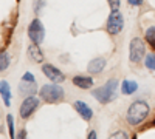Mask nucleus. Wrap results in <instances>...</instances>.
<instances>
[{
    "label": "nucleus",
    "instance_id": "1",
    "mask_svg": "<svg viewBox=\"0 0 155 139\" xmlns=\"http://www.w3.org/2000/svg\"><path fill=\"white\" fill-rule=\"evenodd\" d=\"M149 115V105L144 100H135L129 105L127 113H126V119L130 125H138L140 122H143Z\"/></svg>",
    "mask_w": 155,
    "mask_h": 139
},
{
    "label": "nucleus",
    "instance_id": "2",
    "mask_svg": "<svg viewBox=\"0 0 155 139\" xmlns=\"http://www.w3.org/2000/svg\"><path fill=\"white\" fill-rule=\"evenodd\" d=\"M116 93H118V81L116 79H110L107 81L104 85H101L99 88L92 91V96L101 104H109L116 97Z\"/></svg>",
    "mask_w": 155,
    "mask_h": 139
},
{
    "label": "nucleus",
    "instance_id": "3",
    "mask_svg": "<svg viewBox=\"0 0 155 139\" xmlns=\"http://www.w3.org/2000/svg\"><path fill=\"white\" fill-rule=\"evenodd\" d=\"M39 94H41V99H44L48 104H56V102H61L64 99V90L56 82L44 85L41 90H39Z\"/></svg>",
    "mask_w": 155,
    "mask_h": 139
},
{
    "label": "nucleus",
    "instance_id": "4",
    "mask_svg": "<svg viewBox=\"0 0 155 139\" xmlns=\"http://www.w3.org/2000/svg\"><path fill=\"white\" fill-rule=\"evenodd\" d=\"M146 56V48H144V42L140 37H134L130 45H129V59L134 64H140L143 57Z\"/></svg>",
    "mask_w": 155,
    "mask_h": 139
},
{
    "label": "nucleus",
    "instance_id": "5",
    "mask_svg": "<svg viewBox=\"0 0 155 139\" xmlns=\"http://www.w3.org/2000/svg\"><path fill=\"white\" fill-rule=\"evenodd\" d=\"M123 28H124V19H123V14L120 12V9L112 11L109 19H107V23H106L107 33L112 36H116L123 31Z\"/></svg>",
    "mask_w": 155,
    "mask_h": 139
},
{
    "label": "nucleus",
    "instance_id": "6",
    "mask_svg": "<svg viewBox=\"0 0 155 139\" xmlns=\"http://www.w3.org/2000/svg\"><path fill=\"white\" fill-rule=\"evenodd\" d=\"M28 36L31 42L34 43H42L44 42V37H45V30H44V25L39 19H34L30 27H28Z\"/></svg>",
    "mask_w": 155,
    "mask_h": 139
},
{
    "label": "nucleus",
    "instance_id": "7",
    "mask_svg": "<svg viewBox=\"0 0 155 139\" xmlns=\"http://www.w3.org/2000/svg\"><path fill=\"white\" fill-rule=\"evenodd\" d=\"M39 107V99L34 97V96H27L25 100L22 102L20 108H19V113H20V118L22 119H28L33 113L37 110Z\"/></svg>",
    "mask_w": 155,
    "mask_h": 139
},
{
    "label": "nucleus",
    "instance_id": "8",
    "mask_svg": "<svg viewBox=\"0 0 155 139\" xmlns=\"http://www.w3.org/2000/svg\"><path fill=\"white\" fill-rule=\"evenodd\" d=\"M42 71H44V74L51 82L61 84V82H64V79H65V77H64V74L61 73V70H58L54 65H51V64H44L42 65Z\"/></svg>",
    "mask_w": 155,
    "mask_h": 139
},
{
    "label": "nucleus",
    "instance_id": "9",
    "mask_svg": "<svg viewBox=\"0 0 155 139\" xmlns=\"http://www.w3.org/2000/svg\"><path fill=\"white\" fill-rule=\"evenodd\" d=\"M73 107H74V110L81 115V118H82L84 121H90V119L93 118V110L90 108L85 102H82V100H74Z\"/></svg>",
    "mask_w": 155,
    "mask_h": 139
},
{
    "label": "nucleus",
    "instance_id": "10",
    "mask_svg": "<svg viewBox=\"0 0 155 139\" xmlns=\"http://www.w3.org/2000/svg\"><path fill=\"white\" fill-rule=\"evenodd\" d=\"M106 65H107L106 59H102V57H95L93 60H90V64H88L87 70H88L90 74H99L102 70L106 68Z\"/></svg>",
    "mask_w": 155,
    "mask_h": 139
},
{
    "label": "nucleus",
    "instance_id": "11",
    "mask_svg": "<svg viewBox=\"0 0 155 139\" xmlns=\"http://www.w3.org/2000/svg\"><path fill=\"white\" fill-rule=\"evenodd\" d=\"M73 85H76L78 88H81V90H88V88L93 87V79L88 77V76L78 74L73 77Z\"/></svg>",
    "mask_w": 155,
    "mask_h": 139
},
{
    "label": "nucleus",
    "instance_id": "12",
    "mask_svg": "<svg viewBox=\"0 0 155 139\" xmlns=\"http://www.w3.org/2000/svg\"><path fill=\"white\" fill-rule=\"evenodd\" d=\"M37 90L36 87V82H30V81H22L20 85H19V93L23 94L25 97L27 96H33Z\"/></svg>",
    "mask_w": 155,
    "mask_h": 139
},
{
    "label": "nucleus",
    "instance_id": "13",
    "mask_svg": "<svg viewBox=\"0 0 155 139\" xmlns=\"http://www.w3.org/2000/svg\"><path fill=\"white\" fill-rule=\"evenodd\" d=\"M28 54H30V57L34 60V62H42L44 60V54H42V51H41V48H39V43H31L30 46H28Z\"/></svg>",
    "mask_w": 155,
    "mask_h": 139
},
{
    "label": "nucleus",
    "instance_id": "14",
    "mask_svg": "<svg viewBox=\"0 0 155 139\" xmlns=\"http://www.w3.org/2000/svg\"><path fill=\"white\" fill-rule=\"evenodd\" d=\"M0 91H2L3 104L6 107H9L11 105V91H9V84L6 81H2V84H0Z\"/></svg>",
    "mask_w": 155,
    "mask_h": 139
},
{
    "label": "nucleus",
    "instance_id": "15",
    "mask_svg": "<svg viewBox=\"0 0 155 139\" xmlns=\"http://www.w3.org/2000/svg\"><path fill=\"white\" fill-rule=\"evenodd\" d=\"M138 90V84L135 81H124L121 84V93L123 94H134Z\"/></svg>",
    "mask_w": 155,
    "mask_h": 139
},
{
    "label": "nucleus",
    "instance_id": "16",
    "mask_svg": "<svg viewBox=\"0 0 155 139\" xmlns=\"http://www.w3.org/2000/svg\"><path fill=\"white\" fill-rule=\"evenodd\" d=\"M146 40H147V43L155 49V25H153V27H149V28L146 30Z\"/></svg>",
    "mask_w": 155,
    "mask_h": 139
},
{
    "label": "nucleus",
    "instance_id": "17",
    "mask_svg": "<svg viewBox=\"0 0 155 139\" xmlns=\"http://www.w3.org/2000/svg\"><path fill=\"white\" fill-rule=\"evenodd\" d=\"M144 65H146V68L155 71V53L146 54V57H144Z\"/></svg>",
    "mask_w": 155,
    "mask_h": 139
},
{
    "label": "nucleus",
    "instance_id": "18",
    "mask_svg": "<svg viewBox=\"0 0 155 139\" xmlns=\"http://www.w3.org/2000/svg\"><path fill=\"white\" fill-rule=\"evenodd\" d=\"M8 67H9V54L6 51H3L2 54H0V70L5 71Z\"/></svg>",
    "mask_w": 155,
    "mask_h": 139
},
{
    "label": "nucleus",
    "instance_id": "19",
    "mask_svg": "<svg viewBox=\"0 0 155 139\" xmlns=\"http://www.w3.org/2000/svg\"><path fill=\"white\" fill-rule=\"evenodd\" d=\"M8 127H9V134H11V137H14V119H12V116L11 115H8Z\"/></svg>",
    "mask_w": 155,
    "mask_h": 139
},
{
    "label": "nucleus",
    "instance_id": "20",
    "mask_svg": "<svg viewBox=\"0 0 155 139\" xmlns=\"http://www.w3.org/2000/svg\"><path fill=\"white\" fill-rule=\"evenodd\" d=\"M109 2V6H110V9L112 11H116V9H120V0H107Z\"/></svg>",
    "mask_w": 155,
    "mask_h": 139
},
{
    "label": "nucleus",
    "instance_id": "21",
    "mask_svg": "<svg viewBox=\"0 0 155 139\" xmlns=\"http://www.w3.org/2000/svg\"><path fill=\"white\" fill-rule=\"evenodd\" d=\"M116 137L127 139L129 136H127V133H124V131H116V133H112V134H110V139H116Z\"/></svg>",
    "mask_w": 155,
    "mask_h": 139
},
{
    "label": "nucleus",
    "instance_id": "22",
    "mask_svg": "<svg viewBox=\"0 0 155 139\" xmlns=\"http://www.w3.org/2000/svg\"><path fill=\"white\" fill-rule=\"evenodd\" d=\"M22 81H30V82H36V81H34V76H33L31 73H25V74H23V77H22Z\"/></svg>",
    "mask_w": 155,
    "mask_h": 139
},
{
    "label": "nucleus",
    "instance_id": "23",
    "mask_svg": "<svg viewBox=\"0 0 155 139\" xmlns=\"http://www.w3.org/2000/svg\"><path fill=\"white\" fill-rule=\"evenodd\" d=\"M129 3H130L132 6H140L141 3H143V0H127Z\"/></svg>",
    "mask_w": 155,
    "mask_h": 139
},
{
    "label": "nucleus",
    "instance_id": "24",
    "mask_svg": "<svg viewBox=\"0 0 155 139\" xmlns=\"http://www.w3.org/2000/svg\"><path fill=\"white\" fill-rule=\"evenodd\" d=\"M96 137V131H90L88 133V139H95Z\"/></svg>",
    "mask_w": 155,
    "mask_h": 139
},
{
    "label": "nucleus",
    "instance_id": "25",
    "mask_svg": "<svg viewBox=\"0 0 155 139\" xmlns=\"http://www.w3.org/2000/svg\"><path fill=\"white\" fill-rule=\"evenodd\" d=\"M25 136H27V131H25V130L19 131V139H22V137H25Z\"/></svg>",
    "mask_w": 155,
    "mask_h": 139
}]
</instances>
